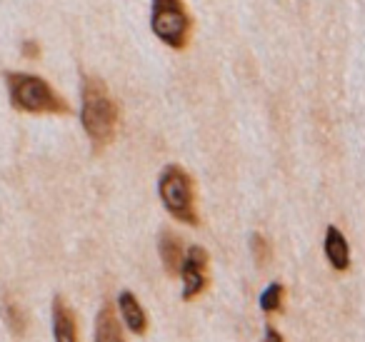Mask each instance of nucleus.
Listing matches in <instances>:
<instances>
[{
    "mask_svg": "<svg viewBox=\"0 0 365 342\" xmlns=\"http://www.w3.org/2000/svg\"><path fill=\"white\" fill-rule=\"evenodd\" d=\"M182 300L190 302L208 287V250L200 245H190L185 250V260L180 267Z\"/></svg>",
    "mask_w": 365,
    "mask_h": 342,
    "instance_id": "nucleus-5",
    "label": "nucleus"
},
{
    "mask_svg": "<svg viewBox=\"0 0 365 342\" xmlns=\"http://www.w3.org/2000/svg\"><path fill=\"white\" fill-rule=\"evenodd\" d=\"M150 31L163 46L182 51L193 33V18L182 0H150Z\"/></svg>",
    "mask_w": 365,
    "mask_h": 342,
    "instance_id": "nucleus-4",
    "label": "nucleus"
},
{
    "mask_svg": "<svg viewBox=\"0 0 365 342\" xmlns=\"http://www.w3.org/2000/svg\"><path fill=\"white\" fill-rule=\"evenodd\" d=\"M21 51H23V56H26L28 61H36V58H41V46H38V41H23Z\"/></svg>",
    "mask_w": 365,
    "mask_h": 342,
    "instance_id": "nucleus-14",
    "label": "nucleus"
},
{
    "mask_svg": "<svg viewBox=\"0 0 365 342\" xmlns=\"http://www.w3.org/2000/svg\"><path fill=\"white\" fill-rule=\"evenodd\" d=\"M96 342H125L118 315L110 305H103L96 315Z\"/></svg>",
    "mask_w": 365,
    "mask_h": 342,
    "instance_id": "nucleus-10",
    "label": "nucleus"
},
{
    "mask_svg": "<svg viewBox=\"0 0 365 342\" xmlns=\"http://www.w3.org/2000/svg\"><path fill=\"white\" fill-rule=\"evenodd\" d=\"M283 285L280 282H270L260 295V310L263 312H278L283 307Z\"/></svg>",
    "mask_w": 365,
    "mask_h": 342,
    "instance_id": "nucleus-12",
    "label": "nucleus"
},
{
    "mask_svg": "<svg viewBox=\"0 0 365 342\" xmlns=\"http://www.w3.org/2000/svg\"><path fill=\"white\" fill-rule=\"evenodd\" d=\"M81 123L93 152L106 150L115 138L118 128V105L108 93V86L101 78L86 76L81 88Z\"/></svg>",
    "mask_w": 365,
    "mask_h": 342,
    "instance_id": "nucleus-1",
    "label": "nucleus"
},
{
    "mask_svg": "<svg viewBox=\"0 0 365 342\" xmlns=\"http://www.w3.org/2000/svg\"><path fill=\"white\" fill-rule=\"evenodd\" d=\"M8 100L18 113L28 115H68L71 105L63 95L53 90V86L33 73H6Z\"/></svg>",
    "mask_w": 365,
    "mask_h": 342,
    "instance_id": "nucleus-2",
    "label": "nucleus"
},
{
    "mask_svg": "<svg viewBox=\"0 0 365 342\" xmlns=\"http://www.w3.org/2000/svg\"><path fill=\"white\" fill-rule=\"evenodd\" d=\"M250 252H253V260L258 267H265L270 262V255H273V247H270L268 237L260 235V232H255L253 237H250Z\"/></svg>",
    "mask_w": 365,
    "mask_h": 342,
    "instance_id": "nucleus-13",
    "label": "nucleus"
},
{
    "mask_svg": "<svg viewBox=\"0 0 365 342\" xmlns=\"http://www.w3.org/2000/svg\"><path fill=\"white\" fill-rule=\"evenodd\" d=\"M265 342H283V335H280L275 327H265Z\"/></svg>",
    "mask_w": 365,
    "mask_h": 342,
    "instance_id": "nucleus-15",
    "label": "nucleus"
},
{
    "mask_svg": "<svg viewBox=\"0 0 365 342\" xmlns=\"http://www.w3.org/2000/svg\"><path fill=\"white\" fill-rule=\"evenodd\" d=\"M325 257H328V262L338 272L350 267V247H348V242H345L343 232L335 225H330L328 230H325Z\"/></svg>",
    "mask_w": 365,
    "mask_h": 342,
    "instance_id": "nucleus-9",
    "label": "nucleus"
},
{
    "mask_svg": "<svg viewBox=\"0 0 365 342\" xmlns=\"http://www.w3.org/2000/svg\"><path fill=\"white\" fill-rule=\"evenodd\" d=\"M118 312H120L125 327L133 335H145L148 330V315L143 310V305L138 302V297L130 290L118 292Z\"/></svg>",
    "mask_w": 365,
    "mask_h": 342,
    "instance_id": "nucleus-8",
    "label": "nucleus"
},
{
    "mask_svg": "<svg viewBox=\"0 0 365 342\" xmlns=\"http://www.w3.org/2000/svg\"><path fill=\"white\" fill-rule=\"evenodd\" d=\"M158 197H160L163 207L168 215L175 217L182 225H198V215H195V190H193V177L185 172L180 165H165L158 175Z\"/></svg>",
    "mask_w": 365,
    "mask_h": 342,
    "instance_id": "nucleus-3",
    "label": "nucleus"
},
{
    "mask_svg": "<svg viewBox=\"0 0 365 342\" xmlns=\"http://www.w3.org/2000/svg\"><path fill=\"white\" fill-rule=\"evenodd\" d=\"M158 252H160V262L165 267L168 275H180L182 260H185V247H182L180 237L173 230H163L158 237Z\"/></svg>",
    "mask_w": 365,
    "mask_h": 342,
    "instance_id": "nucleus-7",
    "label": "nucleus"
},
{
    "mask_svg": "<svg viewBox=\"0 0 365 342\" xmlns=\"http://www.w3.org/2000/svg\"><path fill=\"white\" fill-rule=\"evenodd\" d=\"M53 342H78L76 312L61 295L53 297Z\"/></svg>",
    "mask_w": 365,
    "mask_h": 342,
    "instance_id": "nucleus-6",
    "label": "nucleus"
},
{
    "mask_svg": "<svg viewBox=\"0 0 365 342\" xmlns=\"http://www.w3.org/2000/svg\"><path fill=\"white\" fill-rule=\"evenodd\" d=\"M3 320H6L8 330L13 332V335H26V327H28V317L26 312H23V307L18 305V302L13 300H6L3 302Z\"/></svg>",
    "mask_w": 365,
    "mask_h": 342,
    "instance_id": "nucleus-11",
    "label": "nucleus"
}]
</instances>
